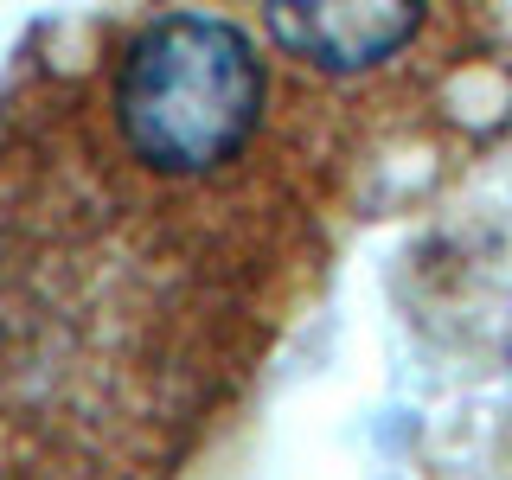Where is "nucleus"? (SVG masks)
<instances>
[{"mask_svg":"<svg viewBox=\"0 0 512 480\" xmlns=\"http://www.w3.org/2000/svg\"><path fill=\"white\" fill-rule=\"evenodd\" d=\"M263 122V64L231 20L173 13L135 32L116 71V128L160 173H212Z\"/></svg>","mask_w":512,"mask_h":480,"instance_id":"1","label":"nucleus"},{"mask_svg":"<svg viewBox=\"0 0 512 480\" xmlns=\"http://www.w3.org/2000/svg\"><path fill=\"white\" fill-rule=\"evenodd\" d=\"M423 32V7H269V39L282 52L327 64V71H359L378 64Z\"/></svg>","mask_w":512,"mask_h":480,"instance_id":"2","label":"nucleus"}]
</instances>
